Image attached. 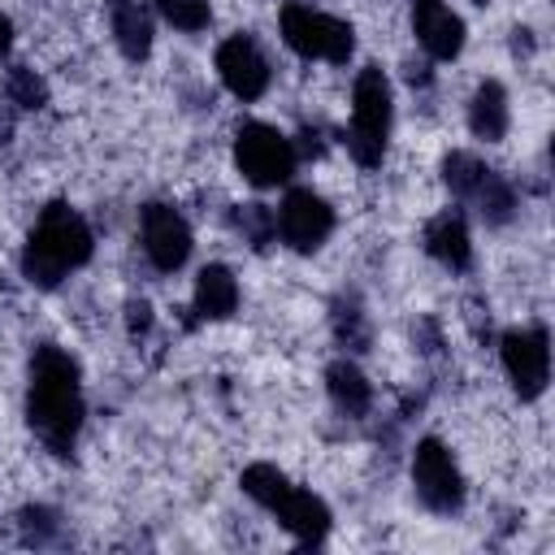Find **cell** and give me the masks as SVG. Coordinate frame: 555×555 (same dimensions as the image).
<instances>
[{"label": "cell", "instance_id": "cell-1", "mask_svg": "<svg viewBox=\"0 0 555 555\" xmlns=\"http://www.w3.org/2000/svg\"><path fill=\"white\" fill-rule=\"evenodd\" d=\"M26 421L52 455H69L82 429V386L78 360L52 343L35 347L30 356V390H26Z\"/></svg>", "mask_w": 555, "mask_h": 555}, {"label": "cell", "instance_id": "cell-2", "mask_svg": "<svg viewBox=\"0 0 555 555\" xmlns=\"http://www.w3.org/2000/svg\"><path fill=\"white\" fill-rule=\"evenodd\" d=\"M91 260V230L87 221L69 208V204H48L26 238V251H22V273L39 286V291H52L61 286V278L78 264Z\"/></svg>", "mask_w": 555, "mask_h": 555}, {"label": "cell", "instance_id": "cell-3", "mask_svg": "<svg viewBox=\"0 0 555 555\" xmlns=\"http://www.w3.org/2000/svg\"><path fill=\"white\" fill-rule=\"evenodd\" d=\"M386 134H390V82L382 65H364L356 74L351 91V130H347V152L356 165L373 169L386 156Z\"/></svg>", "mask_w": 555, "mask_h": 555}, {"label": "cell", "instance_id": "cell-4", "mask_svg": "<svg viewBox=\"0 0 555 555\" xmlns=\"http://www.w3.org/2000/svg\"><path fill=\"white\" fill-rule=\"evenodd\" d=\"M282 39L291 52L308 61H334L343 65L356 52V30L330 13H317L308 4H286L282 9Z\"/></svg>", "mask_w": 555, "mask_h": 555}, {"label": "cell", "instance_id": "cell-5", "mask_svg": "<svg viewBox=\"0 0 555 555\" xmlns=\"http://www.w3.org/2000/svg\"><path fill=\"white\" fill-rule=\"evenodd\" d=\"M234 160L251 186H278L295 173V143L264 121H243L234 134Z\"/></svg>", "mask_w": 555, "mask_h": 555}, {"label": "cell", "instance_id": "cell-6", "mask_svg": "<svg viewBox=\"0 0 555 555\" xmlns=\"http://www.w3.org/2000/svg\"><path fill=\"white\" fill-rule=\"evenodd\" d=\"M442 182L451 186V195H460V199H468L490 225H503L507 217H512V186L490 169V165H481L477 156H468V152H451L447 160H442Z\"/></svg>", "mask_w": 555, "mask_h": 555}, {"label": "cell", "instance_id": "cell-7", "mask_svg": "<svg viewBox=\"0 0 555 555\" xmlns=\"http://www.w3.org/2000/svg\"><path fill=\"white\" fill-rule=\"evenodd\" d=\"M412 486L429 512H455L464 503V477L438 438H421L412 451Z\"/></svg>", "mask_w": 555, "mask_h": 555}, {"label": "cell", "instance_id": "cell-8", "mask_svg": "<svg viewBox=\"0 0 555 555\" xmlns=\"http://www.w3.org/2000/svg\"><path fill=\"white\" fill-rule=\"evenodd\" d=\"M503 369L516 386L520 399H538L546 390L551 377V343L542 325H525V330H507L503 334Z\"/></svg>", "mask_w": 555, "mask_h": 555}, {"label": "cell", "instance_id": "cell-9", "mask_svg": "<svg viewBox=\"0 0 555 555\" xmlns=\"http://www.w3.org/2000/svg\"><path fill=\"white\" fill-rule=\"evenodd\" d=\"M278 230L295 251H317L334 230V208L317 191L295 186V191H286V199L278 208Z\"/></svg>", "mask_w": 555, "mask_h": 555}, {"label": "cell", "instance_id": "cell-10", "mask_svg": "<svg viewBox=\"0 0 555 555\" xmlns=\"http://www.w3.org/2000/svg\"><path fill=\"white\" fill-rule=\"evenodd\" d=\"M143 251L160 273H173L191 256V225L169 208V204H147L143 208Z\"/></svg>", "mask_w": 555, "mask_h": 555}, {"label": "cell", "instance_id": "cell-11", "mask_svg": "<svg viewBox=\"0 0 555 555\" xmlns=\"http://www.w3.org/2000/svg\"><path fill=\"white\" fill-rule=\"evenodd\" d=\"M217 74H221L225 91L238 100H260L269 87V61L260 56V48L247 35H230L217 48Z\"/></svg>", "mask_w": 555, "mask_h": 555}, {"label": "cell", "instance_id": "cell-12", "mask_svg": "<svg viewBox=\"0 0 555 555\" xmlns=\"http://www.w3.org/2000/svg\"><path fill=\"white\" fill-rule=\"evenodd\" d=\"M412 30L434 61H455L464 48V22L447 0H412Z\"/></svg>", "mask_w": 555, "mask_h": 555}, {"label": "cell", "instance_id": "cell-13", "mask_svg": "<svg viewBox=\"0 0 555 555\" xmlns=\"http://www.w3.org/2000/svg\"><path fill=\"white\" fill-rule=\"evenodd\" d=\"M273 516H278L304 546H317V542L330 533V507H325L312 490H299V486H291V490L273 503Z\"/></svg>", "mask_w": 555, "mask_h": 555}, {"label": "cell", "instance_id": "cell-14", "mask_svg": "<svg viewBox=\"0 0 555 555\" xmlns=\"http://www.w3.org/2000/svg\"><path fill=\"white\" fill-rule=\"evenodd\" d=\"M234 308H238V282H234V273L225 264H204L199 278H195V299H191L195 321H225Z\"/></svg>", "mask_w": 555, "mask_h": 555}, {"label": "cell", "instance_id": "cell-15", "mask_svg": "<svg viewBox=\"0 0 555 555\" xmlns=\"http://www.w3.org/2000/svg\"><path fill=\"white\" fill-rule=\"evenodd\" d=\"M425 251L434 260H442L447 269H468L473 260V238H468V225L460 212H438L429 225H425Z\"/></svg>", "mask_w": 555, "mask_h": 555}, {"label": "cell", "instance_id": "cell-16", "mask_svg": "<svg viewBox=\"0 0 555 555\" xmlns=\"http://www.w3.org/2000/svg\"><path fill=\"white\" fill-rule=\"evenodd\" d=\"M108 17H113V35H117V48L130 56V61H143L152 52V17L139 0H113L108 4Z\"/></svg>", "mask_w": 555, "mask_h": 555}, {"label": "cell", "instance_id": "cell-17", "mask_svg": "<svg viewBox=\"0 0 555 555\" xmlns=\"http://www.w3.org/2000/svg\"><path fill=\"white\" fill-rule=\"evenodd\" d=\"M468 126H473V134L486 139V143H499V139L507 134V91H503L494 78H486V82L473 91Z\"/></svg>", "mask_w": 555, "mask_h": 555}, {"label": "cell", "instance_id": "cell-18", "mask_svg": "<svg viewBox=\"0 0 555 555\" xmlns=\"http://www.w3.org/2000/svg\"><path fill=\"white\" fill-rule=\"evenodd\" d=\"M325 386H330V399L347 412V416H364L369 403H373V386L364 382V373L351 364V360H334L325 369Z\"/></svg>", "mask_w": 555, "mask_h": 555}, {"label": "cell", "instance_id": "cell-19", "mask_svg": "<svg viewBox=\"0 0 555 555\" xmlns=\"http://www.w3.org/2000/svg\"><path fill=\"white\" fill-rule=\"evenodd\" d=\"M238 486H243V494H247V499H256L260 507H269V512H273V503L291 490V477H286L282 468H273V464H247V468H243V477H238Z\"/></svg>", "mask_w": 555, "mask_h": 555}, {"label": "cell", "instance_id": "cell-20", "mask_svg": "<svg viewBox=\"0 0 555 555\" xmlns=\"http://www.w3.org/2000/svg\"><path fill=\"white\" fill-rule=\"evenodd\" d=\"M156 9H160V17H165L169 26H178V30H204L208 17H212L208 0H156Z\"/></svg>", "mask_w": 555, "mask_h": 555}, {"label": "cell", "instance_id": "cell-21", "mask_svg": "<svg viewBox=\"0 0 555 555\" xmlns=\"http://www.w3.org/2000/svg\"><path fill=\"white\" fill-rule=\"evenodd\" d=\"M9 100L22 104V108H43V104H48V87H43V78H39L35 69L13 65V69H9Z\"/></svg>", "mask_w": 555, "mask_h": 555}, {"label": "cell", "instance_id": "cell-22", "mask_svg": "<svg viewBox=\"0 0 555 555\" xmlns=\"http://www.w3.org/2000/svg\"><path fill=\"white\" fill-rule=\"evenodd\" d=\"M238 225H243V234H247L256 247H264V243L273 238V230H278V217H273L264 204H243V208H238Z\"/></svg>", "mask_w": 555, "mask_h": 555}, {"label": "cell", "instance_id": "cell-23", "mask_svg": "<svg viewBox=\"0 0 555 555\" xmlns=\"http://www.w3.org/2000/svg\"><path fill=\"white\" fill-rule=\"evenodd\" d=\"M147 304H130V330H147Z\"/></svg>", "mask_w": 555, "mask_h": 555}, {"label": "cell", "instance_id": "cell-24", "mask_svg": "<svg viewBox=\"0 0 555 555\" xmlns=\"http://www.w3.org/2000/svg\"><path fill=\"white\" fill-rule=\"evenodd\" d=\"M9 43H13V22H9L4 13H0V56L9 52Z\"/></svg>", "mask_w": 555, "mask_h": 555}]
</instances>
